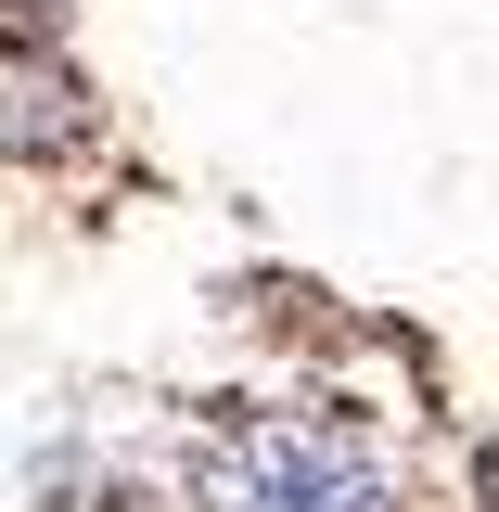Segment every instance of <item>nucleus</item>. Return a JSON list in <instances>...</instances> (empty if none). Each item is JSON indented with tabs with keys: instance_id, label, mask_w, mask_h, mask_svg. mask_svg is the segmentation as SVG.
<instances>
[{
	"instance_id": "1",
	"label": "nucleus",
	"mask_w": 499,
	"mask_h": 512,
	"mask_svg": "<svg viewBox=\"0 0 499 512\" xmlns=\"http://www.w3.org/2000/svg\"><path fill=\"white\" fill-rule=\"evenodd\" d=\"M205 512H410L397 461L346 410H256L205 448Z\"/></svg>"
}]
</instances>
